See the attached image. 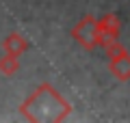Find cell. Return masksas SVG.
Listing matches in <instances>:
<instances>
[]
</instances>
